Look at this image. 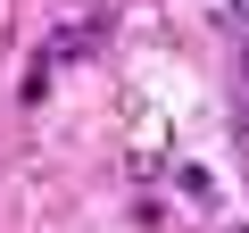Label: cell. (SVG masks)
Returning <instances> with one entry per match:
<instances>
[{"label": "cell", "instance_id": "7a4b0ae2", "mask_svg": "<svg viewBox=\"0 0 249 233\" xmlns=\"http://www.w3.org/2000/svg\"><path fill=\"white\" fill-rule=\"evenodd\" d=\"M224 9H232V17H249V0H224Z\"/></svg>", "mask_w": 249, "mask_h": 233}, {"label": "cell", "instance_id": "3957f363", "mask_svg": "<svg viewBox=\"0 0 249 233\" xmlns=\"http://www.w3.org/2000/svg\"><path fill=\"white\" fill-rule=\"evenodd\" d=\"M241 233H249V225H241Z\"/></svg>", "mask_w": 249, "mask_h": 233}, {"label": "cell", "instance_id": "6da1fadb", "mask_svg": "<svg viewBox=\"0 0 249 233\" xmlns=\"http://www.w3.org/2000/svg\"><path fill=\"white\" fill-rule=\"evenodd\" d=\"M50 67H58V58H34V67H25V92H17V100H50Z\"/></svg>", "mask_w": 249, "mask_h": 233}]
</instances>
